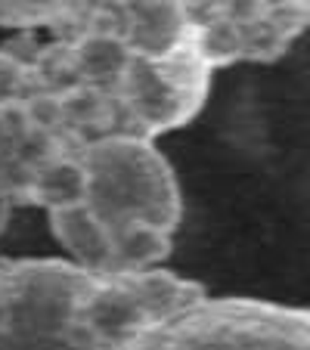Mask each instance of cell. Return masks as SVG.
Segmentation results:
<instances>
[{"label": "cell", "mask_w": 310, "mask_h": 350, "mask_svg": "<svg viewBox=\"0 0 310 350\" xmlns=\"http://www.w3.org/2000/svg\"><path fill=\"white\" fill-rule=\"evenodd\" d=\"M87 165V205L109 226L127 220L177 230L183 217V198L174 167L155 149L152 137L121 131L81 146Z\"/></svg>", "instance_id": "cell-1"}, {"label": "cell", "mask_w": 310, "mask_h": 350, "mask_svg": "<svg viewBox=\"0 0 310 350\" xmlns=\"http://www.w3.org/2000/svg\"><path fill=\"white\" fill-rule=\"evenodd\" d=\"M202 297L198 282L162 267L96 273L78 304V347H137Z\"/></svg>", "instance_id": "cell-2"}, {"label": "cell", "mask_w": 310, "mask_h": 350, "mask_svg": "<svg viewBox=\"0 0 310 350\" xmlns=\"http://www.w3.org/2000/svg\"><path fill=\"white\" fill-rule=\"evenodd\" d=\"M93 270L72 258H0V347H78V304Z\"/></svg>", "instance_id": "cell-3"}, {"label": "cell", "mask_w": 310, "mask_h": 350, "mask_svg": "<svg viewBox=\"0 0 310 350\" xmlns=\"http://www.w3.org/2000/svg\"><path fill=\"white\" fill-rule=\"evenodd\" d=\"M137 347H310V310L205 295Z\"/></svg>", "instance_id": "cell-4"}, {"label": "cell", "mask_w": 310, "mask_h": 350, "mask_svg": "<svg viewBox=\"0 0 310 350\" xmlns=\"http://www.w3.org/2000/svg\"><path fill=\"white\" fill-rule=\"evenodd\" d=\"M208 90H211V68L192 53L190 44V50L171 59L133 56L115 93L121 99L131 131L155 139L159 133L177 131L196 118V112L208 99Z\"/></svg>", "instance_id": "cell-5"}, {"label": "cell", "mask_w": 310, "mask_h": 350, "mask_svg": "<svg viewBox=\"0 0 310 350\" xmlns=\"http://www.w3.org/2000/svg\"><path fill=\"white\" fill-rule=\"evenodd\" d=\"M109 16L140 59H171L192 44L190 0H112Z\"/></svg>", "instance_id": "cell-6"}, {"label": "cell", "mask_w": 310, "mask_h": 350, "mask_svg": "<svg viewBox=\"0 0 310 350\" xmlns=\"http://www.w3.org/2000/svg\"><path fill=\"white\" fill-rule=\"evenodd\" d=\"M19 202L40 205L44 211L87 202V165L78 146H60L28 171Z\"/></svg>", "instance_id": "cell-7"}, {"label": "cell", "mask_w": 310, "mask_h": 350, "mask_svg": "<svg viewBox=\"0 0 310 350\" xmlns=\"http://www.w3.org/2000/svg\"><path fill=\"white\" fill-rule=\"evenodd\" d=\"M50 230H53L56 242L68 252L75 264L93 273H109L115 267L112 258V226L99 217L87 202L66 208H53L47 211Z\"/></svg>", "instance_id": "cell-8"}, {"label": "cell", "mask_w": 310, "mask_h": 350, "mask_svg": "<svg viewBox=\"0 0 310 350\" xmlns=\"http://www.w3.org/2000/svg\"><path fill=\"white\" fill-rule=\"evenodd\" d=\"M112 0H0V25L31 28H78L106 13Z\"/></svg>", "instance_id": "cell-9"}, {"label": "cell", "mask_w": 310, "mask_h": 350, "mask_svg": "<svg viewBox=\"0 0 310 350\" xmlns=\"http://www.w3.org/2000/svg\"><path fill=\"white\" fill-rule=\"evenodd\" d=\"M174 248V232L152 220H127L112 226V270H149L162 267Z\"/></svg>", "instance_id": "cell-10"}, {"label": "cell", "mask_w": 310, "mask_h": 350, "mask_svg": "<svg viewBox=\"0 0 310 350\" xmlns=\"http://www.w3.org/2000/svg\"><path fill=\"white\" fill-rule=\"evenodd\" d=\"M38 87H47L40 72L28 59H22L13 46L0 50V103L3 99H22Z\"/></svg>", "instance_id": "cell-11"}, {"label": "cell", "mask_w": 310, "mask_h": 350, "mask_svg": "<svg viewBox=\"0 0 310 350\" xmlns=\"http://www.w3.org/2000/svg\"><path fill=\"white\" fill-rule=\"evenodd\" d=\"M16 205H19L16 192L10 189L7 180H0V236H3V230L10 226V217H13V208Z\"/></svg>", "instance_id": "cell-12"}]
</instances>
